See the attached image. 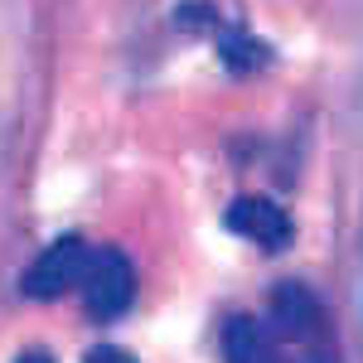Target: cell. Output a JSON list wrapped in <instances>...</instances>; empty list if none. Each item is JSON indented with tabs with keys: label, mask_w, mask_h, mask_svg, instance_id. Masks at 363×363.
Listing matches in <instances>:
<instances>
[{
	"label": "cell",
	"mask_w": 363,
	"mask_h": 363,
	"mask_svg": "<svg viewBox=\"0 0 363 363\" xmlns=\"http://www.w3.org/2000/svg\"><path fill=\"white\" fill-rule=\"evenodd\" d=\"M223 223L238 233V238H247V242H257V247H267V252H281L286 242H291V213L281 208L277 199H262V194H247V199H238L233 208L223 213Z\"/></svg>",
	"instance_id": "obj_4"
},
{
	"label": "cell",
	"mask_w": 363,
	"mask_h": 363,
	"mask_svg": "<svg viewBox=\"0 0 363 363\" xmlns=\"http://www.w3.org/2000/svg\"><path fill=\"white\" fill-rule=\"evenodd\" d=\"M223 363H335V330L306 286H277L267 310L223 325Z\"/></svg>",
	"instance_id": "obj_1"
},
{
	"label": "cell",
	"mask_w": 363,
	"mask_h": 363,
	"mask_svg": "<svg viewBox=\"0 0 363 363\" xmlns=\"http://www.w3.org/2000/svg\"><path fill=\"white\" fill-rule=\"evenodd\" d=\"M78 291H83V306L92 320H121L136 301V272L121 252H87Z\"/></svg>",
	"instance_id": "obj_2"
},
{
	"label": "cell",
	"mask_w": 363,
	"mask_h": 363,
	"mask_svg": "<svg viewBox=\"0 0 363 363\" xmlns=\"http://www.w3.org/2000/svg\"><path fill=\"white\" fill-rule=\"evenodd\" d=\"M83 363H136V359H131L126 349H116V344H97V349H92Z\"/></svg>",
	"instance_id": "obj_5"
},
{
	"label": "cell",
	"mask_w": 363,
	"mask_h": 363,
	"mask_svg": "<svg viewBox=\"0 0 363 363\" xmlns=\"http://www.w3.org/2000/svg\"><path fill=\"white\" fill-rule=\"evenodd\" d=\"M15 363H54V359H49L44 349H25V354H20V359H15Z\"/></svg>",
	"instance_id": "obj_6"
},
{
	"label": "cell",
	"mask_w": 363,
	"mask_h": 363,
	"mask_svg": "<svg viewBox=\"0 0 363 363\" xmlns=\"http://www.w3.org/2000/svg\"><path fill=\"white\" fill-rule=\"evenodd\" d=\"M87 252L92 247H87L83 238H58L54 247H44L25 267L20 291L34 296V301H58V296L78 291V277H83V267H87Z\"/></svg>",
	"instance_id": "obj_3"
}]
</instances>
